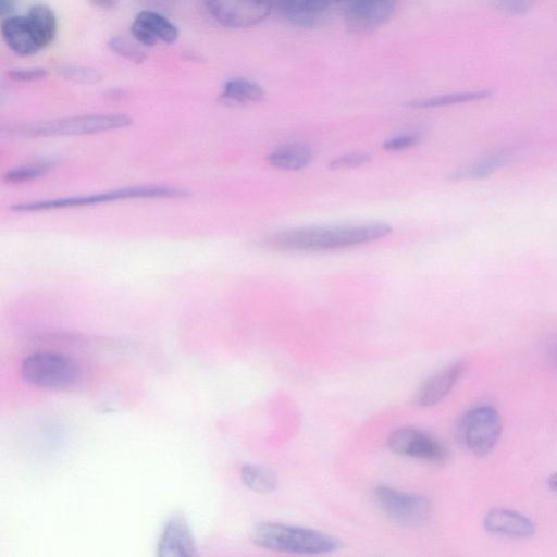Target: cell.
I'll return each mask as SVG.
<instances>
[{
	"mask_svg": "<svg viewBox=\"0 0 557 557\" xmlns=\"http://www.w3.org/2000/svg\"><path fill=\"white\" fill-rule=\"evenodd\" d=\"M392 231L384 222L306 226L273 233L261 245L278 251H325L370 243Z\"/></svg>",
	"mask_w": 557,
	"mask_h": 557,
	"instance_id": "cell-1",
	"label": "cell"
},
{
	"mask_svg": "<svg viewBox=\"0 0 557 557\" xmlns=\"http://www.w3.org/2000/svg\"><path fill=\"white\" fill-rule=\"evenodd\" d=\"M57 28L53 10L44 4L32 5L26 14L8 16L1 22L5 45L21 57L34 55L50 45Z\"/></svg>",
	"mask_w": 557,
	"mask_h": 557,
	"instance_id": "cell-2",
	"label": "cell"
},
{
	"mask_svg": "<svg viewBox=\"0 0 557 557\" xmlns=\"http://www.w3.org/2000/svg\"><path fill=\"white\" fill-rule=\"evenodd\" d=\"M251 540L269 550L305 555L326 554L341 546L336 537L321 531L273 522L258 524Z\"/></svg>",
	"mask_w": 557,
	"mask_h": 557,
	"instance_id": "cell-3",
	"label": "cell"
},
{
	"mask_svg": "<svg viewBox=\"0 0 557 557\" xmlns=\"http://www.w3.org/2000/svg\"><path fill=\"white\" fill-rule=\"evenodd\" d=\"M188 196V191L178 187L162 185H143L124 187L121 189L98 193L92 195L73 196L66 198L21 202L11 207L18 212L41 211L91 206L101 202H110L124 199H154V198H182Z\"/></svg>",
	"mask_w": 557,
	"mask_h": 557,
	"instance_id": "cell-4",
	"label": "cell"
},
{
	"mask_svg": "<svg viewBox=\"0 0 557 557\" xmlns=\"http://www.w3.org/2000/svg\"><path fill=\"white\" fill-rule=\"evenodd\" d=\"M126 114H88L20 125L13 133L24 137H58L98 134L128 127Z\"/></svg>",
	"mask_w": 557,
	"mask_h": 557,
	"instance_id": "cell-5",
	"label": "cell"
},
{
	"mask_svg": "<svg viewBox=\"0 0 557 557\" xmlns=\"http://www.w3.org/2000/svg\"><path fill=\"white\" fill-rule=\"evenodd\" d=\"M21 374L25 382L36 387L63 391L76 383L78 368L66 356L40 351L24 359Z\"/></svg>",
	"mask_w": 557,
	"mask_h": 557,
	"instance_id": "cell-6",
	"label": "cell"
},
{
	"mask_svg": "<svg viewBox=\"0 0 557 557\" xmlns=\"http://www.w3.org/2000/svg\"><path fill=\"white\" fill-rule=\"evenodd\" d=\"M458 434L461 443L472 454L485 456L493 450L500 437V416L494 407H475L460 419Z\"/></svg>",
	"mask_w": 557,
	"mask_h": 557,
	"instance_id": "cell-7",
	"label": "cell"
},
{
	"mask_svg": "<svg viewBox=\"0 0 557 557\" xmlns=\"http://www.w3.org/2000/svg\"><path fill=\"white\" fill-rule=\"evenodd\" d=\"M374 497L385 515L400 525H421L431 512V504L424 496L403 492L391 486H376Z\"/></svg>",
	"mask_w": 557,
	"mask_h": 557,
	"instance_id": "cell-8",
	"label": "cell"
},
{
	"mask_svg": "<svg viewBox=\"0 0 557 557\" xmlns=\"http://www.w3.org/2000/svg\"><path fill=\"white\" fill-rule=\"evenodd\" d=\"M208 12L222 25L246 28L260 24L271 13L273 0H202Z\"/></svg>",
	"mask_w": 557,
	"mask_h": 557,
	"instance_id": "cell-9",
	"label": "cell"
},
{
	"mask_svg": "<svg viewBox=\"0 0 557 557\" xmlns=\"http://www.w3.org/2000/svg\"><path fill=\"white\" fill-rule=\"evenodd\" d=\"M399 0H344V24L352 34H369L388 22Z\"/></svg>",
	"mask_w": 557,
	"mask_h": 557,
	"instance_id": "cell-10",
	"label": "cell"
},
{
	"mask_svg": "<svg viewBox=\"0 0 557 557\" xmlns=\"http://www.w3.org/2000/svg\"><path fill=\"white\" fill-rule=\"evenodd\" d=\"M392 451L430 462H442L447 451L433 436L414 428L395 430L387 440Z\"/></svg>",
	"mask_w": 557,
	"mask_h": 557,
	"instance_id": "cell-11",
	"label": "cell"
},
{
	"mask_svg": "<svg viewBox=\"0 0 557 557\" xmlns=\"http://www.w3.org/2000/svg\"><path fill=\"white\" fill-rule=\"evenodd\" d=\"M131 34L140 46L153 47L158 41L172 45L178 38L177 27L164 15L152 10L138 12L131 25Z\"/></svg>",
	"mask_w": 557,
	"mask_h": 557,
	"instance_id": "cell-12",
	"label": "cell"
},
{
	"mask_svg": "<svg viewBox=\"0 0 557 557\" xmlns=\"http://www.w3.org/2000/svg\"><path fill=\"white\" fill-rule=\"evenodd\" d=\"M196 555L191 530L181 515H175L165 523L158 542L160 557H190Z\"/></svg>",
	"mask_w": 557,
	"mask_h": 557,
	"instance_id": "cell-13",
	"label": "cell"
},
{
	"mask_svg": "<svg viewBox=\"0 0 557 557\" xmlns=\"http://www.w3.org/2000/svg\"><path fill=\"white\" fill-rule=\"evenodd\" d=\"M483 523L490 533L509 539H527L535 532V527L528 517L510 509H491Z\"/></svg>",
	"mask_w": 557,
	"mask_h": 557,
	"instance_id": "cell-14",
	"label": "cell"
},
{
	"mask_svg": "<svg viewBox=\"0 0 557 557\" xmlns=\"http://www.w3.org/2000/svg\"><path fill=\"white\" fill-rule=\"evenodd\" d=\"M273 5L285 21L299 27L315 26L331 9L325 0H273Z\"/></svg>",
	"mask_w": 557,
	"mask_h": 557,
	"instance_id": "cell-15",
	"label": "cell"
},
{
	"mask_svg": "<svg viewBox=\"0 0 557 557\" xmlns=\"http://www.w3.org/2000/svg\"><path fill=\"white\" fill-rule=\"evenodd\" d=\"M463 371L462 362H454L430 376L419 388L416 403L430 407L440 403L451 391Z\"/></svg>",
	"mask_w": 557,
	"mask_h": 557,
	"instance_id": "cell-16",
	"label": "cell"
},
{
	"mask_svg": "<svg viewBox=\"0 0 557 557\" xmlns=\"http://www.w3.org/2000/svg\"><path fill=\"white\" fill-rule=\"evenodd\" d=\"M513 156L511 148H503L466 164L449 174L450 180H479L490 176L506 165Z\"/></svg>",
	"mask_w": 557,
	"mask_h": 557,
	"instance_id": "cell-17",
	"label": "cell"
},
{
	"mask_svg": "<svg viewBox=\"0 0 557 557\" xmlns=\"http://www.w3.org/2000/svg\"><path fill=\"white\" fill-rule=\"evenodd\" d=\"M264 97L263 88L246 78L227 81L220 95V101L225 104L240 106L260 101Z\"/></svg>",
	"mask_w": 557,
	"mask_h": 557,
	"instance_id": "cell-18",
	"label": "cell"
},
{
	"mask_svg": "<svg viewBox=\"0 0 557 557\" xmlns=\"http://www.w3.org/2000/svg\"><path fill=\"white\" fill-rule=\"evenodd\" d=\"M312 159V151L306 145L294 144L281 147L267 157V162L276 169L297 171L307 166Z\"/></svg>",
	"mask_w": 557,
	"mask_h": 557,
	"instance_id": "cell-19",
	"label": "cell"
},
{
	"mask_svg": "<svg viewBox=\"0 0 557 557\" xmlns=\"http://www.w3.org/2000/svg\"><path fill=\"white\" fill-rule=\"evenodd\" d=\"M493 96V90L491 89H480V90H468V91H459L447 95L435 96L426 99H420L416 101H411L408 103L411 108H436L444 107L450 104H458L465 102H471L476 100H484Z\"/></svg>",
	"mask_w": 557,
	"mask_h": 557,
	"instance_id": "cell-20",
	"label": "cell"
},
{
	"mask_svg": "<svg viewBox=\"0 0 557 557\" xmlns=\"http://www.w3.org/2000/svg\"><path fill=\"white\" fill-rule=\"evenodd\" d=\"M240 478L249 490L261 494L274 491L277 485L276 476L271 470L256 465L243 466Z\"/></svg>",
	"mask_w": 557,
	"mask_h": 557,
	"instance_id": "cell-21",
	"label": "cell"
},
{
	"mask_svg": "<svg viewBox=\"0 0 557 557\" xmlns=\"http://www.w3.org/2000/svg\"><path fill=\"white\" fill-rule=\"evenodd\" d=\"M137 44L136 40L132 41L123 36H112L108 41V48L128 61L141 63L147 55Z\"/></svg>",
	"mask_w": 557,
	"mask_h": 557,
	"instance_id": "cell-22",
	"label": "cell"
},
{
	"mask_svg": "<svg viewBox=\"0 0 557 557\" xmlns=\"http://www.w3.org/2000/svg\"><path fill=\"white\" fill-rule=\"evenodd\" d=\"M58 72L73 83L94 84L101 79V73L98 70L83 65H62Z\"/></svg>",
	"mask_w": 557,
	"mask_h": 557,
	"instance_id": "cell-23",
	"label": "cell"
},
{
	"mask_svg": "<svg viewBox=\"0 0 557 557\" xmlns=\"http://www.w3.org/2000/svg\"><path fill=\"white\" fill-rule=\"evenodd\" d=\"M49 170L47 162L27 164L11 169L4 174V181L11 184H20L45 175Z\"/></svg>",
	"mask_w": 557,
	"mask_h": 557,
	"instance_id": "cell-24",
	"label": "cell"
},
{
	"mask_svg": "<svg viewBox=\"0 0 557 557\" xmlns=\"http://www.w3.org/2000/svg\"><path fill=\"white\" fill-rule=\"evenodd\" d=\"M371 156L367 152H352L335 158L329 164L331 170L354 169L370 162Z\"/></svg>",
	"mask_w": 557,
	"mask_h": 557,
	"instance_id": "cell-25",
	"label": "cell"
},
{
	"mask_svg": "<svg viewBox=\"0 0 557 557\" xmlns=\"http://www.w3.org/2000/svg\"><path fill=\"white\" fill-rule=\"evenodd\" d=\"M48 75V71L40 66L33 67H15L8 72V76L16 82H35L45 78Z\"/></svg>",
	"mask_w": 557,
	"mask_h": 557,
	"instance_id": "cell-26",
	"label": "cell"
},
{
	"mask_svg": "<svg viewBox=\"0 0 557 557\" xmlns=\"http://www.w3.org/2000/svg\"><path fill=\"white\" fill-rule=\"evenodd\" d=\"M497 8L510 14L528 12L536 0H494Z\"/></svg>",
	"mask_w": 557,
	"mask_h": 557,
	"instance_id": "cell-27",
	"label": "cell"
},
{
	"mask_svg": "<svg viewBox=\"0 0 557 557\" xmlns=\"http://www.w3.org/2000/svg\"><path fill=\"white\" fill-rule=\"evenodd\" d=\"M419 143L420 138L416 135H401L384 141L382 147L387 151H398L411 148Z\"/></svg>",
	"mask_w": 557,
	"mask_h": 557,
	"instance_id": "cell-28",
	"label": "cell"
},
{
	"mask_svg": "<svg viewBox=\"0 0 557 557\" xmlns=\"http://www.w3.org/2000/svg\"><path fill=\"white\" fill-rule=\"evenodd\" d=\"M94 4L103 9L113 8L117 0H91Z\"/></svg>",
	"mask_w": 557,
	"mask_h": 557,
	"instance_id": "cell-29",
	"label": "cell"
},
{
	"mask_svg": "<svg viewBox=\"0 0 557 557\" xmlns=\"http://www.w3.org/2000/svg\"><path fill=\"white\" fill-rule=\"evenodd\" d=\"M13 8V0H0V12L2 15L10 13Z\"/></svg>",
	"mask_w": 557,
	"mask_h": 557,
	"instance_id": "cell-30",
	"label": "cell"
},
{
	"mask_svg": "<svg viewBox=\"0 0 557 557\" xmlns=\"http://www.w3.org/2000/svg\"><path fill=\"white\" fill-rule=\"evenodd\" d=\"M548 484L552 488V491L557 494V472H555L549 479Z\"/></svg>",
	"mask_w": 557,
	"mask_h": 557,
	"instance_id": "cell-31",
	"label": "cell"
},
{
	"mask_svg": "<svg viewBox=\"0 0 557 557\" xmlns=\"http://www.w3.org/2000/svg\"><path fill=\"white\" fill-rule=\"evenodd\" d=\"M330 8H339L344 0H325Z\"/></svg>",
	"mask_w": 557,
	"mask_h": 557,
	"instance_id": "cell-32",
	"label": "cell"
},
{
	"mask_svg": "<svg viewBox=\"0 0 557 557\" xmlns=\"http://www.w3.org/2000/svg\"><path fill=\"white\" fill-rule=\"evenodd\" d=\"M552 359L554 361V363L557 366V344L555 345V347L553 348V351H552Z\"/></svg>",
	"mask_w": 557,
	"mask_h": 557,
	"instance_id": "cell-33",
	"label": "cell"
}]
</instances>
